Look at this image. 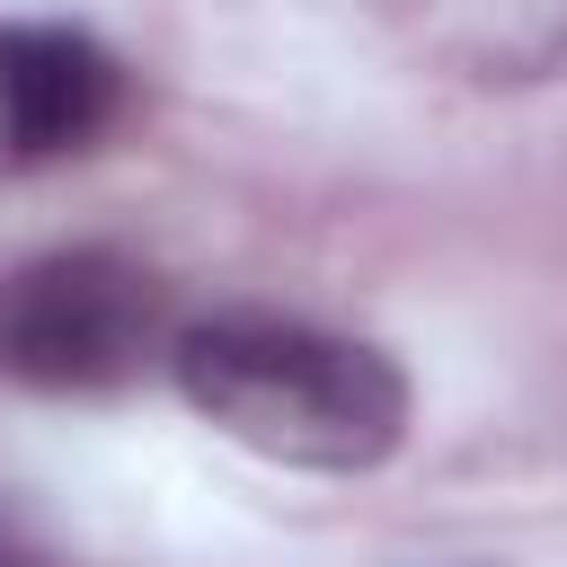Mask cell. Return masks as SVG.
Wrapping results in <instances>:
<instances>
[{
  "label": "cell",
  "mask_w": 567,
  "mask_h": 567,
  "mask_svg": "<svg viewBox=\"0 0 567 567\" xmlns=\"http://www.w3.org/2000/svg\"><path fill=\"white\" fill-rule=\"evenodd\" d=\"M124 115V62L62 18H9L0 27V159L44 168L89 151Z\"/></svg>",
  "instance_id": "cell-3"
},
{
  "label": "cell",
  "mask_w": 567,
  "mask_h": 567,
  "mask_svg": "<svg viewBox=\"0 0 567 567\" xmlns=\"http://www.w3.org/2000/svg\"><path fill=\"white\" fill-rule=\"evenodd\" d=\"M168 372L213 434L284 470L346 478L408 443V372L381 346L292 310H213L168 337Z\"/></svg>",
  "instance_id": "cell-1"
},
{
  "label": "cell",
  "mask_w": 567,
  "mask_h": 567,
  "mask_svg": "<svg viewBox=\"0 0 567 567\" xmlns=\"http://www.w3.org/2000/svg\"><path fill=\"white\" fill-rule=\"evenodd\" d=\"M168 284L124 248H44L0 275V381L18 390H124L168 363Z\"/></svg>",
  "instance_id": "cell-2"
},
{
  "label": "cell",
  "mask_w": 567,
  "mask_h": 567,
  "mask_svg": "<svg viewBox=\"0 0 567 567\" xmlns=\"http://www.w3.org/2000/svg\"><path fill=\"white\" fill-rule=\"evenodd\" d=\"M0 567H62V558H53V549H44L18 514H0Z\"/></svg>",
  "instance_id": "cell-4"
}]
</instances>
